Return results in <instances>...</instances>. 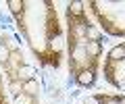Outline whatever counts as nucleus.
<instances>
[{
    "instance_id": "obj_1",
    "label": "nucleus",
    "mask_w": 125,
    "mask_h": 104,
    "mask_svg": "<svg viewBox=\"0 0 125 104\" xmlns=\"http://www.w3.org/2000/svg\"><path fill=\"white\" fill-rule=\"evenodd\" d=\"M10 17L31 56L48 69H61L65 58V27L52 0H9Z\"/></svg>"
},
{
    "instance_id": "obj_2",
    "label": "nucleus",
    "mask_w": 125,
    "mask_h": 104,
    "mask_svg": "<svg viewBox=\"0 0 125 104\" xmlns=\"http://www.w3.org/2000/svg\"><path fill=\"white\" fill-rule=\"evenodd\" d=\"M65 52L69 79L81 90L94 87L102 67L104 33L90 19L85 2L79 0L65 6Z\"/></svg>"
},
{
    "instance_id": "obj_3",
    "label": "nucleus",
    "mask_w": 125,
    "mask_h": 104,
    "mask_svg": "<svg viewBox=\"0 0 125 104\" xmlns=\"http://www.w3.org/2000/svg\"><path fill=\"white\" fill-rule=\"evenodd\" d=\"M0 71L10 104H42L38 71L9 31L0 33Z\"/></svg>"
},
{
    "instance_id": "obj_4",
    "label": "nucleus",
    "mask_w": 125,
    "mask_h": 104,
    "mask_svg": "<svg viewBox=\"0 0 125 104\" xmlns=\"http://www.w3.org/2000/svg\"><path fill=\"white\" fill-rule=\"evenodd\" d=\"M85 9L102 33L125 38V0H90L85 2Z\"/></svg>"
},
{
    "instance_id": "obj_5",
    "label": "nucleus",
    "mask_w": 125,
    "mask_h": 104,
    "mask_svg": "<svg viewBox=\"0 0 125 104\" xmlns=\"http://www.w3.org/2000/svg\"><path fill=\"white\" fill-rule=\"evenodd\" d=\"M100 69H102L104 81L117 92L125 94V42H119L108 48Z\"/></svg>"
},
{
    "instance_id": "obj_6",
    "label": "nucleus",
    "mask_w": 125,
    "mask_h": 104,
    "mask_svg": "<svg viewBox=\"0 0 125 104\" xmlns=\"http://www.w3.org/2000/svg\"><path fill=\"white\" fill-rule=\"evenodd\" d=\"M81 104H125V94L121 92H94L85 96Z\"/></svg>"
},
{
    "instance_id": "obj_7",
    "label": "nucleus",
    "mask_w": 125,
    "mask_h": 104,
    "mask_svg": "<svg viewBox=\"0 0 125 104\" xmlns=\"http://www.w3.org/2000/svg\"><path fill=\"white\" fill-rule=\"evenodd\" d=\"M0 104H10L9 94L4 92V85H2V71H0Z\"/></svg>"
}]
</instances>
